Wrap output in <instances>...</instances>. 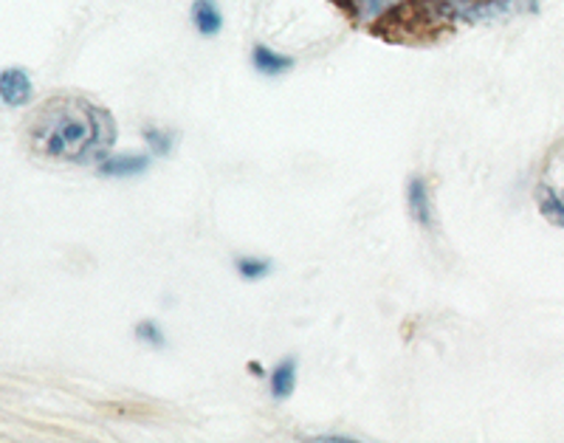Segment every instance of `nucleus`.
Listing matches in <instances>:
<instances>
[{"mask_svg": "<svg viewBox=\"0 0 564 443\" xmlns=\"http://www.w3.org/2000/svg\"><path fill=\"white\" fill-rule=\"evenodd\" d=\"M193 23L198 34L204 37H215L224 29V14H220L218 0H193Z\"/></svg>", "mask_w": 564, "mask_h": 443, "instance_id": "6", "label": "nucleus"}, {"mask_svg": "<svg viewBox=\"0 0 564 443\" xmlns=\"http://www.w3.org/2000/svg\"><path fill=\"white\" fill-rule=\"evenodd\" d=\"M150 164L148 155H113V159L99 161V175H108V179H128V175L144 173Z\"/></svg>", "mask_w": 564, "mask_h": 443, "instance_id": "7", "label": "nucleus"}, {"mask_svg": "<svg viewBox=\"0 0 564 443\" xmlns=\"http://www.w3.org/2000/svg\"><path fill=\"white\" fill-rule=\"evenodd\" d=\"M34 99V85L26 68H3L0 72V105L26 108Z\"/></svg>", "mask_w": 564, "mask_h": 443, "instance_id": "4", "label": "nucleus"}, {"mask_svg": "<svg viewBox=\"0 0 564 443\" xmlns=\"http://www.w3.org/2000/svg\"><path fill=\"white\" fill-rule=\"evenodd\" d=\"M26 142L37 155L63 164H99L116 142L110 110L79 94L48 97L26 125Z\"/></svg>", "mask_w": 564, "mask_h": 443, "instance_id": "1", "label": "nucleus"}, {"mask_svg": "<svg viewBox=\"0 0 564 443\" xmlns=\"http://www.w3.org/2000/svg\"><path fill=\"white\" fill-rule=\"evenodd\" d=\"M533 201H536L539 215L547 224L564 229V139H558L547 150L542 170H539L536 186H533Z\"/></svg>", "mask_w": 564, "mask_h": 443, "instance_id": "3", "label": "nucleus"}, {"mask_svg": "<svg viewBox=\"0 0 564 443\" xmlns=\"http://www.w3.org/2000/svg\"><path fill=\"white\" fill-rule=\"evenodd\" d=\"M457 32V9L449 0H395L367 23V34L387 45L426 48Z\"/></svg>", "mask_w": 564, "mask_h": 443, "instance_id": "2", "label": "nucleus"}, {"mask_svg": "<svg viewBox=\"0 0 564 443\" xmlns=\"http://www.w3.org/2000/svg\"><path fill=\"white\" fill-rule=\"evenodd\" d=\"M406 206H410V215L417 226L432 229V224H435V213H432L430 184H426L423 175H412V179L406 181Z\"/></svg>", "mask_w": 564, "mask_h": 443, "instance_id": "5", "label": "nucleus"}, {"mask_svg": "<svg viewBox=\"0 0 564 443\" xmlns=\"http://www.w3.org/2000/svg\"><path fill=\"white\" fill-rule=\"evenodd\" d=\"M144 139L150 142V148L155 150V153H170V136L161 133V130L155 128H148L144 130Z\"/></svg>", "mask_w": 564, "mask_h": 443, "instance_id": "13", "label": "nucleus"}, {"mask_svg": "<svg viewBox=\"0 0 564 443\" xmlns=\"http://www.w3.org/2000/svg\"><path fill=\"white\" fill-rule=\"evenodd\" d=\"M327 3H334L347 20H350L352 26H359L365 18H376L379 12H384L387 7H392L395 0H327Z\"/></svg>", "mask_w": 564, "mask_h": 443, "instance_id": "8", "label": "nucleus"}, {"mask_svg": "<svg viewBox=\"0 0 564 443\" xmlns=\"http://www.w3.org/2000/svg\"><path fill=\"white\" fill-rule=\"evenodd\" d=\"M135 336H139L141 342H148V345L153 347H161L164 342H167V336L161 334V328L155 325V322H139V328H135Z\"/></svg>", "mask_w": 564, "mask_h": 443, "instance_id": "12", "label": "nucleus"}, {"mask_svg": "<svg viewBox=\"0 0 564 443\" xmlns=\"http://www.w3.org/2000/svg\"><path fill=\"white\" fill-rule=\"evenodd\" d=\"M296 387V361L285 359L274 367L271 372V392H274V399H289L291 392Z\"/></svg>", "mask_w": 564, "mask_h": 443, "instance_id": "10", "label": "nucleus"}, {"mask_svg": "<svg viewBox=\"0 0 564 443\" xmlns=\"http://www.w3.org/2000/svg\"><path fill=\"white\" fill-rule=\"evenodd\" d=\"M251 63H254L257 72L265 74V77H280V74H285L294 68V60L285 57V54H280V52H274V48H269V45H254V52H251Z\"/></svg>", "mask_w": 564, "mask_h": 443, "instance_id": "9", "label": "nucleus"}, {"mask_svg": "<svg viewBox=\"0 0 564 443\" xmlns=\"http://www.w3.org/2000/svg\"><path fill=\"white\" fill-rule=\"evenodd\" d=\"M238 271L243 280H263L265 274H271V263L265 258H240Z\"/></svg>", "mask_w": 564, "mask_h": 443, "instance_id": "11", "label": "nucleus"}]
</instances>
